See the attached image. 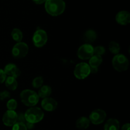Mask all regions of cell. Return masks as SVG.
Listing matches in <instances>:
<instances>
[{
    "label": "cell",
    "instance_id": "obj_1",
    "mask_svg": "<svg viewBox=\"0 0 130 130\" xmlns=\"http://www.w3.org/2000/svg\"><path fill=\"white\" fill-rule=\"evenodd\" d=\"M66 4L63 0H46L44 8L50 15L57 17L62 15L66 10Z\"/></svg>",
    "mask_w": 130,
    "mask_h": 130
},
{
    "label": "cell",
    "instance_id": "obj_2",
    "mask_svg": "<svg viewBox=\"0 0 130 130\" xmlns=\"http://www.w3.org/2000/svg\"><path fill=\"white\" fill-rule=\"evenodd\" d=\"M20 98L22 103L28 107H34L39 102L38 93L30 89H24L20 93Z\"/></svg>",
    "mask_w": 130,
    "mask_h": 130
},
{
    "label": "cell",
    "instance_id": "obj_3",
    "mask_svg": "<svg viewBox=\"0 0 130 130\" xmlns=\"http://www.w3.org/2000/svg\"><path fill=\"white\" fill-rule=\"evenodd\" d=\"M26 122L36 124L43 119L44 113L41 108L38 107H29L24 113Z\"/></svg>",
    "mask_w": 130,
    "mask_h": 130
},
{
    "label": "cell",
    "instance_id": "obj_4",
    "mask_svg": "<svg viewBox=\"0 0 130 130\" xmlns=\"http://www.w3.org/2000/svg\"><path fill=\"white\" fill-rule=\"evenodd\" d=\"M112 66L118 72L126 71L129 68V60L123 54H118L113 57L112 60Z\"/></svg>",
    "mask_w": 130,
    "mask_h": 130
},
{
    "label": "cell",
    "instance_id": "obj_5",
    "mask_svg": "<svg viewBox=\"0 0 130 130\" xmlns=\"http://www.w3.org/2000/svg\"><path fill=\"white\" fill-rule=\"evenodd\" d=\"M91 73L90 67L86 62H81L76 65L74 70V75L76 79L83 80L87 78Z\"/></svg>",
    "mask_w": 130,
    "mask_h": 130
},
{
    "label": "cell",
    "instance_id": "obj_6",
    "mask_svg": "<svg viewBox=\"0 0 130 130\" xmlns=\"http://www.w3.org/2000/svg\"><path fill=\"white\" fill-rule=\"evenodd\" d=\"M29 52V47L25 42H17L13 47L11 54L16 59H22L25 57Z\"/></svg>",
    "mask_w": 130,
    "mask_h": 130
},
{
    "label": "cell",
    "instance_id": "obj_7",
    "mask_svg": "<svg viewBox=\"0 0 130 130\" xmlns=\"http://www.w3.org/2000/svg\"><path fill=\"white\" fill-rule=\"evenodd\" d=\"M34 46L38 48L43 47L48 42V34L43 29H38L34 32L32 36Z\"/></svg>",
    "mask_w": 130,
    "mask_h": 130
},
{
    "label": "cell",
    "instance_id": "obj_8",
    "mask_svg": "<svg viewBox=\"0 0 130 130\" xmlns=\"http://www.w3.org/2000/svg\"><path fill=\"white\" fill-rule=\"evenodd\" d=\"M94 54V47L90 43H85L79 47L77 52L78 58L81 60H88Z\"/></svg>",
    "mask_w": 130,
    "mask_h": 130
},
{
    "label": "cell",
    "instance_id": "obj_9",
    "mask_svg": "<svg viewBox=\"0 0 130 130\" xmlns=\"http://www.w3.org/2000/svg\"><path fill=\"white\" fill-rule=\"evenodd\" d=\"M107 117V113L102 109H96L91 112L89 116L90 122L95 125H99L103 123Z\"/></svg>",
    "mask_w": 130,
    "mask_h": 130
},
{
    "label": "cell",
    "instance_id": "obj_10",
    "mask_svg": "<svg viewBox=\"0 0 130 130\" xmlns=\"http://www.w3.org/2000/svg\"><path fill=\"white\" fill-rule=\"evenodd\" d=\"M2 121L5 126L11 127L17 122V113L15 110H8L3 115Z\"/></svg>",
    "mask_w": 130,
    "mask_h": 130
},
{
    "label": "cell",
    "instance_id": "obj_11",
    "mask_svg": "<svg viewBox=\"0 0 130 130\" xmlns=\"http://www.w3.org/2000/svg\"><path fill=\"white\" fill-rule=\"evenodd\" d=\"M41 105L44 110L51 112L57 109L58 107V103L53 98L48 97V98H43L41 103Z\"/></svg>",
    "mask_w": 130,
    "mask_h": 130
},
{
    "label": "cell",
    "instance_id": "obj_12",
    "mask_svg": "<svg viewBox=\"0 0 130 130\" xmlns=\"http://www.w3.org/2000/svg\"><path fill=\"white\" fill-rule=\"evenodd\" d=\"M116 21L121 25H126L130 22V14L129 11L122 10L116 15Z\"/></svg>",
    "mask_w": 130,
    "mask_h": 130
},
{
    "label": "cell",
    "instance_id": "obj_13",
    "mask_svg": "<svg viewBox=\"0 0 130 130\" xmlns=\"http://www.w3.org/2000/svg\"><path fill=\"white\" fill-rule=\"evenodd\" d=\"M3 70L6 75L13 76L15 79L19 77L20 74H21V71H20V69L17 67L16 64L13 63L7 64L5 66Z\"/></svg>",
    "mask_w": 130,
    "mask_h": 130
},
{
    "label": "cell",
    "instance_id": "obj_14",
    "mask_svg": "<svg viewBox=\"0 0 130 130\" xmlns=\"http://www.w3.org/2000/svg\"><path fill=\"white\" fill-rule=\"evenodd\" d=\"M97 38V34L95 30L92 29H87L86 31L84 33L83 36V41L86 43H91L95 42Z\"/></svg>",
    "mask_w": 130,
    "mask_h": 130
},
{
    "label": "cell",
    "instance_id": "obj_15",
    "mask_svg": "<svg viewBox=\"0 0 130 130\" xmlns=\"http://www.w3.org/2000/svg\"><path fill=\"white\" fill-rule=\"evenodd\" d=\"M104 130H119L120 123L117 119L111 118L107 120L104 125Z\"/></svg>",
    "mask_w": 130,
    "mask_h": 130
},
{
    "label": "cell",
    "instance_id": "obj_16",
    "mask_svg": "<svg viewBox=\"0 0 130 130\" xmlns=\"http://www.w3.org/2000/svg\"><path fill=\"white\" fill-rule=\"evenodd\" d=\"M90 125V119H89V118L85 117V116H82V117L77 119L76 122V127L79 129H86L87 128H88Z\"/></svg>",
    "mask_w": 130,
    "mask_h": 130
},
{
    "label": "cell",
    "instance_id": "obj_17",
    "mask_svg": "<svg viewBox=\"0 0 130 130\" xmlns=\"http://www.w3.org/2000/svg\"><path fill=\"white\" fill-rule=\"evenodd\" d=\"M102 57L98 55L93 54L90 59H89V66L90 68H97L102 63Z\"/></svg>",
    "mask_w": 130,
    "mask_h": 130
},
{
    "label": "cell",
    "instance_id": "obj_18",
    "mask_svg": "<svg viewBox=\"0 0 130 130\" xmlns=\"http://www.w3.org/2000/svg\"><path fill=\"white\" fill-rule=\"evenodd\" d=\"M52 92V89L50 86L48 85H43L39 89L38 94L39 96V98H41L43 99V98H46L50 96Z\"/></svg>",
    "mask_w": 130,
    "mask_h": 130
},
{
    "label": "cell",
    "instance_id": "obj_19",
    "mask_svg": "<svg viewBox=\"0 0 130 130\" xmlns=\"http://www.w3.org/2000/svg\"><path fill=\"white\" fill-rule=\"evenodd\" d=\"M5 85L6 87L10 90H16L18 87V82L16 79L13 76H8L6 77V80L5 81Z\"/></svg>",
    "mask_w": 130,
    "mask_h": 130
},
{
    "label": "cell",
    "instance_id": "obj_20",
    "mask_svg": "<svg viewBox=\"0 0 130 130\" xmlns=\"http://www.w3.org/2000/svg\"><path fill=\"white\" fill-rule=\"evenodd\" d=\"M11 36L12 39L17 42H22L23 39V33L19 28H14L11 31Z\"/></svg>",
    "mask_w": 130,
    "mask_h": 130
},
{
    "label": "cell",
    "instance_id": "obj_21",
    "mask_svg": "<svg viewBox=\"0 0 130 130\" xmlns=\"http://www.w3.org/2000/svg\"><path fill=\"white\" fill-rule=\"evenodd\" d=\"M109 50L112 54L116 55L119 53L121 50L120 45L115 41H111L109 45Z\"/></svg>",
    "mask_w": 130,
    "mask_h": 130
},
{
    "label": "cell",
    "instance_id": "obj_22",
    "mask_svg": "<svg viewBox=\"0 0 130 130\" xmlns=\"http://www.w3.org/2000/svg\"><path fill=\"white\" fill-rule=\"evenodd\" d=\"M43 82H44V80L42 76H36L32 81V85L35 89H38L43 85Z\"/></svg>",
    "mask_w": 130,
    "mask_h": 130
},
{
    "label": "cell",
    "instance_id": "obj_23",
    "mask_svg": "<svg viewBox=\"0 0 130 130\" xmlns=\"http://www.w3.org/2000/svg\"><path fill=\"white\" fill-rule=\"evenodd\" d=\"M17 101L15 99H10L6 103V107L10 110H15L17 108Z\"/></svg>",
    "mask_w": 130,
    "mask_h": 130
},
{
    "label": "cell",
    "instance_id": "obj_24",
    "mask_svg": "<svg viewBox=\"0 0 130 130\" xmlns=\"http://www.w3.org/2000/svg\"><path fill=\"white\" fill-rule=\"evenodd\" d=\"M105 47L102 45L96 46L94 48V54L98 55V56H103L105 53Z\"/></svg>",
    "mask_w": 130,
    "mask_h": 130
},
{
    "label": "cell",
    "instance_id": "obj_25",
    "mask_svg": "<svg viewBox=\"0 0 130 130\" xmlns=\"http://www.w3.org/2000/svg\"><path fill=\"white\" fill-rule=\"evenodd\" d=\"M11 130H28L27 129L25 123L22 122H16L14 125L12 126Z\"/></svg>",
    "mask_w": 130,
    "mask_h": 130
},
{
    "label": "cell",
    "instance_id": "obj_26",
    "mask_svg": "<svg viewBox=\"0 0 130 130\" xmlns=\"http://www.w3.org/2000/svg\"><path fill=\"white\" fill-rule=\"evenodd\" d=\"M10 98V93L8 90H4L0 92V100L5 101Z\"/></svg>",
    "mask_w": 130,
    "mask_h": 130
},
{
    "label": "cell",
    "instance_id": "obj_27",
    "mask_svg": "<svg viewBox=\"0 0 130 130\" xmlns=\"http://www.w3.org/2000/svg\"><path fill=\"white\" fill-rule=\"evenodd\" d=\"M17 122H22V123H25L26 121H25V115H24V113L21 112L17 113Z\"/></svg>",
    "mask_w": 130,
    "mask_h": 130
},
{
    "label": "cell",
    "instance_id": "obj_28",
    "mask_svg": "<svg viewBox=\"0 0 130 130\" xmlns=\"http://www.w3.org/2000/svg\"><path fill=\"white\" fill-rule=\"evenodd\" d=\"M6 77L7 76H6V75L5 73V71H4V70L0 68V84L5 82Z\"/></svg>",
    "mask_w": 130,
    "mask_h": 130
},
{
    "label": "cell",
    "instance_id": "obj_29",
    "mask_svg": "<svg viewBox=\"0 0 130 130\" xmlns=\"http://www.w3.org/2000/svg\"><path fill=\"white\" fill-rule=\"evenodd\" d=\"M25 124L26 126V127L27 129H33L34 127V124L31 123V122H25Z\"/></svg>",
    "mask_w": 130,
    "mask_h": 130
},
{
    "label": "cell",
    "instance_id": "obj_30",
    "mask_svg": "<svg viewBox=\"0 0 130 130\" xmlns=\"http://www.w3.org/2000/svg\"><path fill=\"white\" fill-rule=\"evenodd\" d=\"M32 1L36 5H42V4H44L46 0H32Z\"/></svg>",
    "mask_w": 130,
    "mask_h": 130
},
{
    "label": "cell",
    "instance_id": "obj_31",
    "mask_svg": "<svg viewBox=\"0 0 130 130\" xmlns=\"http://www.w3.org/2000/svg\"><path fill=\"white\" fill-rule=\"evenodd\" d=\"M130 129V124L129 123H126L122 126L121 130H129Z\"/></svg>",
    "mask_w": 130,
    "mask_h": 130
}]
</instances>
